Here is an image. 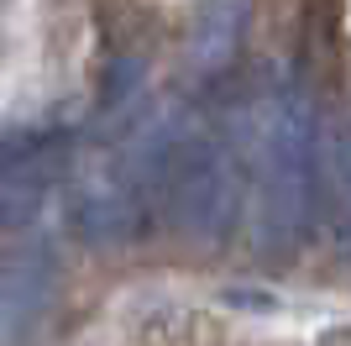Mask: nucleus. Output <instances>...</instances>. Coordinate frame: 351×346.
Listing matches in <instances>:
<instances>
[{"instance_id": "1", "label": "nucleus", "mask_w": 351, "mask_h": 346, "mask_svg": "<svg viewBox=\"0 0 351 346\" xmlns=\"http://www.w3.org/2000/svg\"><path fill=\"white\" fill-rule=\"evenodd\" d=\"M231 142L247 173L252 242L267 257H289L309 236L320 200V121L315 100L293 73H267L236 111Z\"/></svg>"}, {"instance_id": "4", "label": "nucleus", "mask_w": 351, "mask_h": 346, "mask_svg": "<svg viewBox=\"0 0 351 346\" xmlns=\"http://www.w3.org/2000/svg\"><path fill=\"white\" fill-rule=\"evenodd\" d=\"M63 168H69V152L53 137H16L0 147V226L5 231L37 226Z\"/></svg>"}, {"instance_id": "5", "label": "nucleus", "mask_w": 351, "mask_h": 346, "mask_svg": "<svg viewBox=\"0 0 351 346\" xmlns=\"http://www.w3.org/2000/svg\"><path fill=\"white\" fill-rule=\"evenodd\" d=\"M53 284H58V262H53L47 246L16 252L0 268V346H16L37 325V315L53 299Z\"/></svg>"}, {"instance_id": "7", "label": "nucleus", "mask_w": 351, "mask_h": 346, "mask_svg": "<svg viewBox=\"0 0 351 346\" xmlns=\"http://www.w3.org/2000/svg\"><path fill=\"white\" fill-rule=\"evenodd\" d=\"M320 194H325V216H330V231H336L341 252L351 257V126L336 131V137L325 142Z\"/></svg>"}, {"instance_id": "3", "label": "nucleus", "mask_w": 351, "mask_h": 346, "mask_svg": "<svg viewBox=\"0 0 351 346\" xmlns=\"http://www.w3.org/2000/svg\"><path fill=\"white\" fill-rule=\"evenodd\" d=\"M63 184H69V226H73V236L89 242V246L132 242L136 231L152 220V210L136 200L132 189H126V178L116 173L110 152L89 158L84 168H73Z\"/></svg>"}, {"instance_id": "6", "label": "nucleus", "mask_w": 351, "mask_h": 346, "mask_svg": "<svg viewBox=\"0 0 351 346\" xmlns=\"http://www.w3.org/2000/svg\"><path fill=\"white\" fill-rule=\"evenodd\" d=\"M241 37H247V0H210L189 27V73L220 79L241 53Z\"/></svg>"}, {"instance_id": "2", "label": "nucleus", "mask_w": 351, "mask_h": 346, "mask_svg": "<svg viewBox=\"0 0 351 346\" xmlns=\"http://www.w3.org/2000/svg\"><path fill=\"white\" fill-rule=\"evenodd\" d=\"M162 210L199 246H215L236 231L247 210V173H241V152H236L231 131L199 126V121L189 126L173 168H168Z\"/></svg>"}]
</instances>
